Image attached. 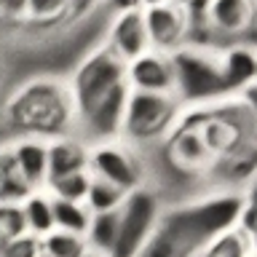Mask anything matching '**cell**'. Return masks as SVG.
<instances>
[{"instance_id":"cell-1","label":"cell","mask_w":257,"mask_h":257,"mask_svg":"<svg viewBox=\"0 0 257 257\" xmlns=\"http://www.w3.org/2000/svg\"><path fill=\"white\" fill-rule=\"evenodd\" d=\"M8 123L24 137L54 140L62 134H75V107L70 86L54 78H38L24 83L6 104Z\"/></svg>"},{"instance_id":"cell-2","label":"cell","mask_w":257,"mask_h":257,"mask_svg":"<svg viewBox=\"0 0 257 257\" xmlns=\"http://www.w3.org/2000/svg\"><path fill=\"white\" fill-rule=\"evenodd\" d=\"M174 67V96L185 110L209 107L225 99L222 72H220V46L214 43H185L172 51Z\"/></svg>"},{"instance_id":"cell-3","label":"cell","mask_w":257,"mask_h":257,"mask_svg":"<svg viewBox=\"0 0 257 257\" xmlns=\"http://www.w3.org/2000/svg\"><path fill=\"white\" fill-rule=\"evenodd\" d=\"M185 107L174 94H150V91H132L126 102V115L120 140L145 150L150 145H164L166 137L180 123Z\"/></svg>"},{"instance_id":"cell-4","label":"cell","mask_w":257,"mask_h":257,"mask_svg":"<svg viewBox=\"0 0 257 257\" xmlns=\"http://www.w3.org/2000/svg\"><path fill=\"white\" fill-rule=\"evenodd\" d=\"M126 83V62L107 48V43L96 46L91 54L75 67L72 78L67 80L72 107H75V123L86 118L96 104Z\"/></svg>"},{"instance_id":"cell-5","label":"cell","mask_w":257,"mask_h":257,"mask_svg":"<svg viewBox=\"0 0 257 257\" xmlns=\"http://www.w3.org/2000/svg\"><path fill=\"white\" fill-rule=\"evenodd\" d=\"M164 209L166 206L161 201V193L153 190L150 185L128 193L123 206H120L118 238H115V246H112L110 257H140L145 244L156 233Z\"/></svg>"},{"instance_id":"cell-6","label":"cell","mask_w":257,"mask_h":257,"mask_svg":"<svg viewBox=\"0 0 257 257\" xmlns=\"http://www.w3.org/2000/svg\"><path fill=\"white\" fill-rule=\"evenodd\" d=\"M88 172L91 177H99L123 193L148 185V166H145L140 150L123 140L88 145Z\"/></svg>"},{"instance_id":"cell-7","label":"cell","mask_w":257,"mask_h":257,"mask_svg":"<svg viewBox=\"0 0 257 257\" xmlns=\"http://www.w3.org/2000/svg\"><path fill=\"white\" fill-rule=\"evenodd\" d=\"M188 11L193 30L198 24L212 38L244 40L257 27V0H198Z\"/></svg>"},{"instance_id":"cell-8","label":"cell","mask_w":257,"mask_h":257,"mask_svg":"<svg viewBox=\"0 0 257 257\" xmlns=\"http://www.w3.org/2000/svg\"><path fill=\"white\" fill-rule=\"evenodd\" d=\"M164 148H166L169 164H172L177 172L198 174L201 180H204V174L209 172V166L214 164V153L209 150L201 128L193 123L185 112H182L180 123L174 126V132L166 137Z\"/></svg>"},{"instance_id":"cell-9","label":"cell","mask_w":257,"mask_h":257,"mask_svg":"<svg viewBox=\"0 0 257 257\" xmlns=\"http://www.w3.org/2000/svg\"><path fill=\"white\" fill-rule=\"evenodd\" d=\"M142 14H145V27H148L153 48L172 54L177 48H182L185 43H190L193 22H190L188 8H180L174 3H164L156 8H142Z\"/></svg>"},{"instance_id":"cell-10","label":"cell","mask_w":257,"mask_h":257,"mask_svg":"<svg viewBox=\"0 0 257 257\" xmlns=\"http://www.w3.org/2000/svg\"><path fill=\"white\" fill-rule=\"evenodd\" d=\"M126 83L132 91L150 94H174V67L172 54L150 48L137 59L126 62Z\"/></svg>"},{"instance_id":"cell-11","label":"cell","mask_w":257,"mask_h":257,"mask_svg":"<svg viewBox=\"0 0 257 257\" xmlns=\"http://www.w3.org/2000/svg\"><path fill=\"white\" fill-rule=\"evenodd\" d=\"M107 48L115 56H120L123 62L137 59L140 54L150 51V35L148 27H145V14L142 8H134V11H123L115 14L112 22L107 24Z\"/></svg>"},{"instance_id":"cell-12","label":"cell","mask_w":257,"mask_h":257,"mask_svg":"<svg viewBox=\"0 0 257 257\" xmlns=\"http://www.w3.org/2000/svg\"><path fill=\"white\" fill-rule=\"evenodd\" d=\"M220 72L225 96H238L246 86L257 80V43L233 40L220 46Z\"/></svg>"},{"instance_id":"cell-13","label":"cell","mask_w":257,"mask_h":257,"mask_svg":"<svg viewBox=\"0 0 257 257\" xmlns=\"http://www.w3.org/2000/svg\"><path fill=\"white\" fill-rule=\"evenodd\" d=\"M11 158L16 172L32 190H43L48 182V140L40 137H22L11 148Z\"/></svg>"},{"instance_id":"cell-14","label":"cell","mask_w":257,"mask_h":257,"mask_svg":"<svg viewBox=\"0 0 257 257\" xmlns=\"http://www.w3.org/2000/svg\"><path fill=\"white\" fill-rule=\"evenodd\" d=\"M72 172H88V145L78 134L48 140V180Z\"/></svg>"},{"instance_id":"cell-15","label":"cell","mask_w":257,"mask_h":257,"mask_svg":"<svg viewBox=\"0 0 257 257\" xmlns=\"http://www.w3.org/2000/svg\"><path fill=\"white\" fill-rule=\"evenodd\" d=\"M24 222H27V233L35 238H43L54 230V198L48 190H32L27 198L22 201Z\"/></svg>"},{"instance_id":"cell-16","label":"cell","mask_w":257,"mask_h":257,"mask_svg":"<svg viewBox=\"0 0 257 257\" xmlns=\"http://www.w3.org/2000/svg\"><path fill=\"white\" fill-rule=\"evenodd\" d=\"M118 225H120V209L118 212H102V214H91V222L86 228V246L94 249L99 254H107L112 252L115 246V238H118Z\"/></svg>"},{"instance_id":"cell-17","label":"cell","mask_w":257,"mask_h":257,"mask_svg":"<svg viewBox=\"0 0 257 257\" xmlns=\"http://www.w3.org/2000/svg\"><path fill=\"white\" fill-rule=\"evenodd\" d=\"M91 222V212L83 201H64V198H54V228L56 230H67V233H78L86 236V228Z\"/></svg>"},{"instance_id":"cell-18","label":"cell","mask_w":257,"mask_h":257,"mask_svg":"<svg viewBox=\"0 0 257 257\" xmlns=\"http://www.w3.org/2000/svg\"><path fill=\"white\" fill-rule=\"evenodd\" d=\"M128 193H123L120 188L115 185L99 180V177H91V182H88V193H86V201L83 204L88 206V212L91 214H102V212H118L120 206H123Z\"/></svg>"},{"instance_id":"cell-19","label":"cell","mask_w":257,"mask_h":257,"mask_svg":"<svg viewBox=\"0 0 257 257\" xmlns=\"http://www.w3.org/2000/svg\"><path fill=\"white\" fill-rule=\"evenodd\" d=\"M246 254H249L246 233L236 225V228L222 230L220 236H214L212 241H206L196 257H246Z\"/></svg>"},{"instance_id":"cell-20","label":"cell","mask_w":257,"mask_h":257,"mask_svg":"<svg viewBox=\"0 0 257 257\" xmlns=\"http://www.w3.org/2000/svg\"><path fill=\"white\" fill-rule=\"evenodd\" d=\"M91 172H72L64 177H54L46 182V190L51 198H64V201H86Z\"/></svg>"},{"instance_id":"cell-21","label":"cell","mask_w":257,"mask_h":257,"mask_svg":"<svg viewBox=\"0 0 257 257\" xmlns=\"http://www.w3.org/2000/svg\"><path fill=\"white\" fill-rule=\"evenodd\" d=\"M40 249L51 257H83L86 252V238L78 233H67V230H51L48 236L40 238Z\"/></svg>"},{"instance_id":"cell-22","label":"cell","mask_w":257,"mask_h":257,"mask_svg":"<svg viewBox=\"0 0 257 257\" xmlns=\"http://www.w3.org/2000/svg\"><path fill=\"white\" fill-rule=\"evenodd\" d=\"M72 11L70 0H27L24 22H59Z\"/></svg>"},{"instance_id":"cell-23","label":"cell","mask_w":257,"mask_h":257,"mask_svg":"<svg viewBox=\"0 0 257 257\" xmlns=\"http://www.w3.org/2000/svg\"><path fill=\"white\" fill-rule=\"evenodd\" d=\"M27 233L22 204H0V244Z\"/></svg>"},{"instance_id":"cell-24","label":"cell","mask_w":257,"mask_h":257,"mask_svg":"<svg viewBox=\"0 0 257 257\" xmlns=\"http://www.w3.org/2000/svg\"><path fill=\"white\" fill-rule=\"evenodd\" d=\"M38 254H40V238L30 236V233L0 244V257H38Z\"/></svg>"},{"instance_id":"cell-25","label":"cell","mask_w":257,"mask_h":257,"mask_svg":"<svg viewBox=\"0 0 257 257\" xmlns=\"http://www.w3.org/2000/svg\"><path fill=\"white\" fill-rule=\"evenodd\" d=\"M238 228L246 233L249 252H252V254H257V209H249V206L244 204V212H241Z\"/></svg>"},{"instance_id":"cell-26","label":"cell","mask_w":257,"mask_h":257,"mask_svg":"<svg viewBox=\"0 0 257 257\" xmlns=\"http://www.w3.org/2000/svg\"><path fill=\"white\" fill-rule=\"evenodd\" d=\"M27 0H0V22H24Z\"/></svg>"},{"instance_id":"cell-27","label":"cell","mask_w":257,"mask_h":257,"mask_svg":"<svg viewBox=\"0 0 257 257\" xmlns=\"http://www.w3.org/2000/svg\"><path fill=\"white\" fill-rule=\"evenodd\" d=\"M238 99H241V104H244V107L249 110V115L257 120V80H254L252 86H246L244 91L238 94Z\"/></svg>"},{"instance_id":"cell-28","label":"cell","mask_w":257,"mask_h":257,"mask_svg":"<svg viewBox=\"0 0 257 257\" xmlns=\"http://www.w3.org/2000/svg\"><path fill=\"white\" fill-rule=\"evenodd\" d=\"M110 8L115 14H123V11H134V8H142L140 6V0H107Z\"/></svg>"},{"instance_id":"cell-29","label":"cell","mask_w":257,"mask_h":257,"mask_svg":"<svg viewBox=\"0 0 257 257\" xmlns=\"http://www.w3.org/2000/svg\"><path fill=\"white\" fill-rule=\"evenodd\" d=\"M164 3H169V0H140L142 8H156V6H164Z\"/></svg>"},{"instance_id":"cell-30","label":"cell","mask_w":257,"mask_h":257,"mask_svg":"<svg viewBox=\"0 0 257 257\" xmlns=\"http://www.w3.org/2000/svg\"><path fill=\"white\" fill-rule=\"evenodd\" d=\"M169 3H174V6H180V8H190V6H196L198 0H169Z\"/></svg>"},{"instance_id":"cell-31","label":"cell","mask_w":257,"mask_h":257,"mask_svg":"<svg viewBox=\"0 0 257 257\" xmlns=\"http://www.w3.org/2000/svg\"><path fill=\"white\" fill-rule=\"evenodd\" d=\"M83 257H107V254H99V252H94V249H86Z\"/></svg>"},{"instance_id":"cell-32","label":"cell","mask_w":257,"mask_h":257,"mask_svg":"<svg viewBox=\"0 0 257 257\" xmlns=\"http://www.w3.org/2000/svg\"><path fill=\"white\" fill-rule=\"evenodd\" d=\"M3 78H6V75H3V64H0V83H3Z\"/></svg>"},{"instance_id":"cell-33","label":"cell","mask_w":257,"mask_h":257,"mask_svg":"<svg viewBox=\"0 0 257 257\" xmlns=\"http://www.w3.org/2000/svg\"><path fill=\"white\" fill-rule=\"evenodd\" d=\"M38 257H51V254H46V252H43V249H40V254H38Z\"/></svg>"},{"instance_id":"cell-34","label":"cell","mask_w":257,"mask_h":257,"mask_svg":"<svg viewBox=\"0 0 257 257\" xmlns=\"http://www.w3.org/2000/svg\"><path fill=\"white\" fill-rule=\"evenodd\" d=\"M246 257H257V254H252V252H249V254H246Z\"/></svg>"}]
</instances>
